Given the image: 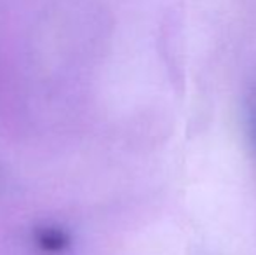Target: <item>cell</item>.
<instances>
[{
	"mask_svg": "<svg viewBox=\"0 0 256 255\" xmlns=\"http://www.w3.org/2000/svg\"><path fill=\"white\" fill-rule=\"evenodd\" d=\"M246 119H248L251 140H253V145L256 149V81L251 84L246 96Z\"/></svg>",
	"mask_w": 256,
	"mask_h": 255,
	"instance_id": "cell-2",
	"label": "cell"
},
{
	"mask_svg": "<svg viewBox=\"0 0 256 255\" xmlns=\"http://www.w3.org/2000/svg\"><path fill=\"white\" fill-rule=\"evenodd\" d=\"M35 243L46 253H61L70 246V234L58 225H42L35 231Z\"/></svg>",
	"mask_w": 256,
	"mask_h": 255,
	"instance_id": "cell-1",
	"label": "cell"
}]
</instances>
